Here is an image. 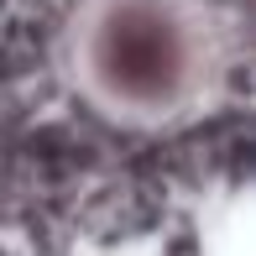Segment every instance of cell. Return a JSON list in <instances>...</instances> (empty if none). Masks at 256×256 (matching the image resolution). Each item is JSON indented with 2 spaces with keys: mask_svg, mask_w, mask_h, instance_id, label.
I'll list each match as a JSON object with an SVG mask.
<instances>
[{
  "mask_svg": "<svg viewBox=\"0 0 256 256\" xmlns=\"http://www.w3.org/2000/svg\"><path fill=\"white\" fill-rule=\"evenodd\" d=\"M188 37L178 32L172 16H157L152 6H126L110 10L104 26L89 42V63L94 78L110 100L126 104H162L178 100V89L188 84Z\"/></svg>",
  "mask_w": 256,
  "mask_h": 256,
  "instance_id": "6da1fadb",
  "label": "cell"
}]
</instances>
